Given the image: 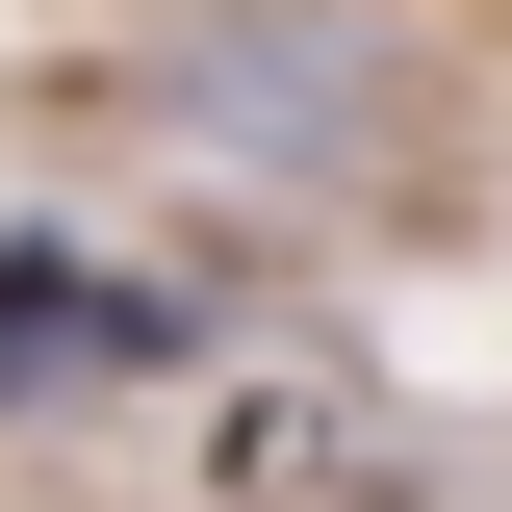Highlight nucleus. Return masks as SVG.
<instances>
[{
    "instance_id": "nucleus-1",
    "label": "nucleus",
    "mask_w": 512,
    "mask_h": 512,
    "mask_svg": "<svg viewBox=\"0 0 512 512\" xmlns=\"http://www.w3.org/2000/svg\"><path fill=\"white\" fill-rule=\"evenodd\" d=\"M180 282H128V256H77V231H0V384H52V359H128V384H154V359H180Z\"/></svg>"
},
{
    "instance_id": "nucleus-2",
    "label": "nucleus",
    "mask_w": 512,
    "mask_h": 512,
    "mask_svg": "<svg viewBox=\"0 0 512 512\" xmlns=\"http://www.w3.org/2000/svg\"><path fill=\"white\" fill-rule=\"evenodd\" d=\"M359 26H205L180 52V128H231V154H359Z\"/></svg>"
}]
</instances>
